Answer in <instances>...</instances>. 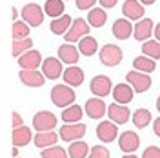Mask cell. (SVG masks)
Returning <instances> with one entry per match:
<instances>
[{"label":"cell","mask_w":160,"mask_h":158,"mask_svg":"<svg viewBox=\"0 0 160 158\" xmlns=\"http://www.w3.org/2000/svg\"><path fill=\"white\" fill-rule=\"evenodd\" d=\"M142 53H144V57H149L153 60L160 58V42L158 40H146L142 44Z\"/></svg>","instance_id":"cell-31"},{"label":"cell","mask_w":160,"mask_h":158,"mask_svg":"<svg viewBox=\"0 0 160 158\" xmlns=\"http://www.w3.org/2000/svg\"><path fill=\"white\" fill-rule=\"evenodd\" d=\"M118 124H115L113 120H106V122H100L98 127H97V136L100 138V142H106L109 144L118 136Z\"/></svg>","instance_id":"cell-9"},{"label":"cell","mask_w":160,"mask_h":158,"mask_svg":"<svg viewBox=\"0 0 160 158\" xmlns=\"http://www.w3.org/2000/svg\"><path fill=\"white\" fill-rule=\"evenodd\" d=\"M78 57H80V51L73 46V44H64L58 47V58L69 66H75L78 62Z\"/></svg>","instance_id":"cell-20"},{"label":"cell","mask_w":160,"mask_h":158,"mask_svg":"<svg viewBox=\"0 0 160 158\" xmlns=\"http://www.w3.org/2000/svg\"><path fill=\"white\" fill-rule=\"evenodd\" d=\"M33 127L37 131H51L53 127H57V116L51 111H38L33 116Z\"/></svg>","instance_id":"cell-6"},{"label":"cell","mask_w":160,"mask_h":158,"mask_svg":"<svg viewBox=\"0 0 160 158\" xmlns=\"http://www.w3.org/2000/svg\"><path fill=\"white\" fill-rule=\"evenodd\" d=\"M80 118H82V107L77 106V104H71L69 107H66L64 113H62V120L66 124H77V122H80Z\"/></svg>","instance_id":"cell-28"},{"label":"cell","mask_w":160,"mask_h":158,"mask_svg":"<svg viewBox=\"0 0 160 158\" xmlns=\"http://www.w3.org/2000/svg\"><path fill=\"white\" fill-rule=\"evenodd\" d=\"M17 17H18V13H17V9L13 7V9H11V18H17Z\"/></svg>","instance_id":"cell-44"},{"label":"cell","mask_w":160,"mask_h":158,"mask_svg":"<svg viewBox=\"0 0 160 158\" xmlns=\"http://www.w3.org/2000/svg\"><path fill=\"white\" fill-rule=\"evenodd\" d=\"M77 2V7L82 11H86V9H93V6H95V2L97 0H75Z\"/></svg>","instance_id":"cell-38"},{"label":"cell","mask_w":160,"mask_h":158,"mask_svg":"<svg viewBox=\"0 0 160 158\" xmlns=\"http://www.w3.org/2000/svg\"><path fill=\"white\" fill-rule=\"evenodd\" d=\"M40 64H42V57H40L38 51H35V49L26 51L24 55L18 57V66L22 69H37Z\"/></svg>","instance_id":"cell-14"},{"label":"cell","mask_w":160,"mask_h":158,"mask_svg":"<svg viewBox=\"0 0 160 158\" xmlns=\"http://www.w3.org/2000/svg\"><path fill=\"white\" fill-rule=\"evenodd\" d=\"M44 13L46 11H42V7H40L38 4H26L24 7H22V18H24V22H28L31 27H38V26H42V22H44Z\"/></svg>","instance_id":"cell-2"},{"label":"cell","mask_w":160,"mask_h":158,"mask_svg":"<svg viewBox=\"0 0 160 158\" xmlns=\"http://www.w3.org/2000/svg\"><path fill=\"white\" fill-rule=\"evenodd\" d=\"M91 87V93L95 95V96H100V98H104V96H108L111 93V87H113V84H111V80L108 77H104V75H98V77H95V78L91 80L89 84Z\"/></svg>","instance_id":"cell-10"},{"label":"cell","mask_w":160,"mask_h":158,"mask_svg":"<svg viewBox=\"0 0 160 158\" xmlns=\"http://www.w3.org/2000/svg\"><path fill=\"white\" fill-rule=\"evenodd\" d=\"M75 98H77L75 91L68 86H64V84H57L51 89V102L57 107H69L71 102H75Z\"/></svg>","instance_id":"cell-1"},{"label":"cell","mask_w":160,"mask_h":158,"mask_svg":"<svg viewBox=\"0 0 160 158\" xmlns=\"http://www.w3.org/2000/svg\"><path fill=\"white\" fill-rule=\"evenodd\" d=\"M42 73L46 75V78L57 80L60 75H64V71H62V60L55 58V57H48L42 62Z\"/></svg>","instance_id":"cell-11"},{"label":"cell","mask_w":160,"mask_h":158,"mask_svg":"<svg viewBox=\"0 0 160 158\" xmlns=\"http://www.w3.org/2000/svg\"><path fill=\"white\" fill-rule=\"evenodd\" d=\"M126 80L131 84V87L137 93H144L151 87V77L148 73H140V71H131L126 75Z\"/></svg>","instance_id":"cell-7"},{"label":"cell","mask_w":160,"mask_h":158,"mask_svg":"<svg viewBox=\"0 0 160 158\" xmlns=\"http://www.w3.org/2000/svg\"><path fill=\"white\" fill-rule=\"evenodd\" d=\"M118 146L124 153H133L140 146V138L135 131H124L118 136Z\"/></svg>","instance_id":"cell-12"},{"label":"cell","mask_w":160,"mask_h":158,"mask_svg":"<svg viewBox=\"0 0 160 158\" xmlns=\"http://www.w3.org/2000/svg\"><path fill=\"white\" fill-rule=\"evenodd\" d=\"M122 158H137V156H135V155H129V153H128V155H124Z\"/></svg>","instance_id":"cell-46"},{"label":"cell","mask_w":160,"mask_h":158,"mask_svg":"<svg viewBox=\"0 0 160 158\" xmlns=\"http://www.w3.org/2000/svg\"><path fill=\"white\" fill-rule=\"evenodd\" d=\"M106 20H108V13L102 9V7H93V9H89V15H88L89 26H93V27H102L106 24Z\"/></svg>","instance_id":"cell-26"},{"label":"cell","mask_w":160,"mask_h":158,"mask_svg":"<svg viewBox=\"0 0 160 158\" xmlns=\"http://www.w3.org/2000/svg\"><path fill=\"white\" fill-rule=\"evenodd\" d=\"M100 62L108 67H115L122 62V49L115 44H106L102 49H100Z\"/></svg>","instance_id":"cell-4"},{"label":"cell","mask_w":160,"mask_h":158,"mask_svg":"<svg viewBox=\"0 0 160 158\" xmlns=\"http://www.w3.org/2000/svg\"><path fill=\"white\" fill-rule=\"evenodd\" d=\"M149 122H151V113L148 109H137L133 113V124H135V127L144 129Z\"/></svg>","instance_id":"cell-32"},{"label":"cell","mask_w":160,"mask_h":158,"mask_svg":"<svg viewBox=\"0 0 160 158\" xmlns=\"http://www.w3.org/2000/svg\"><path fill=\"white\" fill-rule=\"evenodd\" d=\"M11 124H13V129L22 126V116H20L18 113H13V115H11Z\"/></svg>","instance_id":"cell-39"},{"label":"cell","mask_w":160,"mask_h":158,"mask_svg":"<svg viewBox=\"0 0 160 158\" xmlns=\"http://www.w3.org/2000/svg\"><path fill=\"white\" fill-rule=\"evenodd\" d=\"M153 131H155V135L160 138V116L155 120V124H153Z\"/></svg>","instance_id":"cell-41"},{"label":"cell","mask_w":160,"mask_h":158,"mask_svg":"<svg viewBox=\"0 0 160 158\" xmlns=\"http://www.w3.org/2000/svg\"><path fill=\"white\" fill-rule=\"evenodd\" d=\"M20 82L28 87H42L46 84V75L37 69H22L18 73Z\"/></svg>","instance_id":"cell-8"},{"label":"cell","mask_w":160,"mask_h":158,"mask_svg":"<svg viewBox=\"0 0 160 158\" xmlns=\"http://www.w3.org/2000/svg\"><path fill=\"white\" fill-rule=\"evenodd\" d=\"M153 33H155V37H157V40L160 42V22L157 24V27H155V31H153Z\"/></svg>","instance_id":"cell-42"},{"label":"cell","mask_w":160,"mask_h":158,"mask_svg":"<svg viewBox=\"0 0 160 158\" xmlns=\"http://www.w3.org/2000/svg\"><path fill=\"white\" fill-rule=\"evenodd\" d=\"M140 4H144V6H151V4H155L157 0H138Z\"/></svg>","instance_id":"cell-43"},{"label":"cell","mask_w":160,"mask_h":158,"mask_svg":"<svg viewBox=\"0 0 160 158\" xmlns=\"http://www.w3.org/2000/svg\"><path fill=\"white\" fill-rule=\"evenodd\" d=\"M86 124H66V126H62L60 127V138L64 140V142H77L80 140L84 135H86Z\"/></svg>","instance_id":"cell-5"},{"label":"cell","mask_w":160,"mask_h":158,"mask_svg":"<svg viewBox=\"0 0 160 158\" xmlns=\"http://www.w3.org/2000/svg\"><path fill=\"white\" fill-rule=\"evenodd\" d=\"M122 15L129 20H140L144 15V4L138 0H126L122 6Z\"/></svg>","instance_id":"cell-15"},{"label":"cell","mask_w":160,"mask_h":158,"mask_svg":"<svg viewBox=\"0 0 160 158\" xmlns=\"http://www.w3.org/2000/svg\"><path fill=\"white\" fill-rule=\"evenodd\" d=\"M88 158H109V151L104 147V146H95L89 151V156Z\"/></svg>","instance_id":"cell-36"},{"label":"cell","mask_w":160,"mask_h":158,"mask_svg":"<svg viewBox=\"0 0 160 158\" xmlns=\"http://www.w3.org/2000/svg\"><path fill=\"white\" fill-rule=\"evenodd\" d=\"M62 77H64V80H66L68 86L77 87V86H80V84L84 82V71L80 69V67H77V66H69L68 69L64 71Z\"/></svg>","instance_id":"cell-21"},{"label":"cell","mask_w":160,"mask_h":158,"mask_svg":"<svg viewBox=\"0 0 160 158\" xmlns=\"http://www.w3.org/2000/svg\"><path fill=\"white\" fill-rule=\"evenodd\" d=\"M17 155H18V149H17V146L13 147V158H17Z\"/></svg>","instance_id":"cell-45"},{"label":"cell","mask_w":160,"mask_h":158,"mask_svg":"<svg viewBox=\"0 0 160 158\" xmlns=\"http://www.w3.org/2000/svg\"><path fill=\"white\" fill-rule=\"evenodd\" d=\"M42 158H68V155L60 146H51L42 151Z\"/></svg>","instance_id":"cell-35"},{"label":"cell","mask_w":160,"mask_h":158,"mask_svg":"<svg viewBox=\"0 0 160 158\" xmlns=\"http://www.w3.org/2000/svg\"><path fill=\"white\" fill-rule=\"evenodd\" d=\"M142 158H160V147L149 146L148 149H144V155H142Z\"/></svg>","instance_id":"cell-37"},{"label":"cell","mask_w":160,"mask_h":158,"mask_svg":"<svg viewBox=\"0 0 160 158\" xmlns=\"http://www.w3.org/2000/svg\"><path fill=\"white\" fill-rule=\"evenodd\" d=\"M133 31H135V27L131 26L129 18H126V17L115 20V24H113V35H115V38H118V40L129 38Z\"/></svg>","instance_id":"cell-18"},{"label":"cell","mask_w":160,"mask_h":158,"mask_svg":"<svg viewBox=\"0 0 160 158\" xmlns=\"http://www.w3.org/2000/svg\"><path fill=\"white\" fill-rule=\"evenodd\" d=\"M108 116H109L115 124H126V122L129 120L131 113L124 104H111L109 107H108Z\"/></svg>","instance_id":"cell-16"},{"label":"cell","mask_w":160,"mask_h":158,"mask_svg":"<svg viewBox=\"0 0 160 158\" xmlns=\"http://www.w3.org/2000/svg\"><path fill=\"white\" fill-rule=\"evenodd\" d=\"M31 138H33V135H31V129L29 127L20 126V127L13 129V146H17V147L28 146Z\"/></svg>","instance_id":"cell-23"},{"label":"cell","mask_w":160,"mask_h":158,"mask_svg":"<svg viewBox=\"0 0 160 158\" xmlns=\"http://www.w3.org/2000/svg\"><path fill=\"white\" fill-rule=\"evenodd\" d=\"M106 111H108V107H106V104L102 102L100 96L89 98L88 102H86V115H88L89 118H93V120L102 118V116L106 115Z\"/></svg>","instance_id":"cell-13"},{"label":"cell","mask_w":160,"mask_h":158,"mask_svg":"<svg viewBox=\"0 0 160 158\" xmlns=\"http://www.w3.org/2000/svg\"><path fill=\"white\" fill-rule=\"evenodd\" d=\"M29 24L28 22H15L13 24V29H11V35H13V40H22V38H29Z\"/></svg>","instance_id":"cell-33"},{"label":"cell","mask_w":160,"mask_h":158,"mask_svg":"<svg viewBox=\"0 0 160 158\" xmlns=\"http://www.w3.org/2000/svg\"><path fill=\"white\" fill-rule=\"evenodd\" d=\"M133 67L140 73H153L155 67H157V64H155V60L153 58H144V55L142 57H137V58L133 60Z\"/></svg>","instance_id":"cell-30"},{"label":"cell","mask_w":160,"mask_h":158,"mask_svg":"<svg viewBox=\"0 0 160 158\" xmlns=\"http://www.w3.org/2000/svg\"><path fill=\"white\" fill-rule=\"evenodd\" d=\"M98 2H100V6H102L104 9H109V7H115V6H117L118 0H98Z\"/></svg>","instance_id":"cell-40"},{"label":"cell","mask_w":160,"mask_h":158,"mask_svg":"<svg viewBox=\"0 0 160 158\" xmlns=\"http://www.w3.org/2000/svg\"><path fill=\"white\" fill-rule=\"evenodd\" d=\"M131 84H117L115 86V91H113V98L117 104H124L128 106L131 100H133V91L135 89L129 87Z\"/></svg>","instance_id":"cell-19"},{"label":"cell","mask_w":160,"mask_h":158,"mask_svg":"<svg viewBox=\"0 0 160 158\" xmlns=\"http://www.w3.org/2000/svg\"><path fill=\"white\" fill-rule=\"evenodd\" d=\"M17 158H18V156H17Z\"/></svg>","instance_id":"cell-48"},{"label":"cell","mask_w":160,"mask_h":158,"mask_svg":"<svg viewBox=\"0 0 160 158\" xmlns=\"http://www.w3.org/2000/svg\"><path fill=\"white\" fill-rule=\"evenodd\" d=\"M157 109H158V111H160V96H158V98H157Z\"/></svg>","instance_id":"cell-47"},{"label":"cell","mask_w":160,"mask_h":158,"mask_svg":"<svg viewBox=\"0 0 160 158\" xmlns=\"http://www.w3.org/2000/svg\"><path fill=\"white\" fill-rule=\"evenodd\" d=\"M57 140H58L57 133H53V131H40L38 135L33 138V142H35V146H37V147L46 149V147L55 146V144H57Z\"/></svg>","instance_id":"cell-22"},{"label":"cell","mask_w":160,"mask_h":158,"mask_svg":"<svg viewBox=\"0 0 160 158\" xmlns=\"http://www.w3.org/2000/svg\"><path fill=\"white\" fill-rule=\"evenodd\" d=\"M88 35H89V22H86L84 18H77L71 24L68 33L64 35V38H66L68 44H73V42H78L84 37H88Z\"/></svg>","instance_id":"cell-3"},{"label":"cell","mask_w":160,"mask_h":158,"mask_svg":"<svg viewBox=\"0 0 160 158\" xmlns=\"http://www.w3.org/2000/svg\"><path fill=\"white\" fill-rule=\"evenodd\" d=\"M44 11H46V15H49L53 18L62 17V13H64V0H46Z\"/></svg>","instance_id":"cell-29"},{"label":"cell","mask_w":160,"mask_h":158,"mask_svg":"<svg viewBox=\"0 0 160 158\" xmlns=\"http://www.w3.org/2000/svg\"><path fill=\"white\" fill-rule=\"evenodd\" d=\"M97 49H98V42H97V38H93L89 35L84 37L78 42V51H80V55H84V57H93L97 53Z\"/></svg>","instance_id":"cell-24"},{"label":"cell","mask_w":160,"mask_h":158,"mask_svg":"<svg viewBox=\"0 0 160 158\" xmlns=\"http://www.w3.org/2000/svg\"><path fill=\"white\" fill-rule=\"evenodd\" d=\"M31 46H33V40H31V38L13 40L11 53H13V57H20V55H24L26 51H29V49H31Z\"/></svg>","instance_id":"cell-34"},{"label":"cell","mask_w":160,"mask_h":158,"mask_svg":"<svg viewBox=\"0 0 160 158\" xmlns=\"http://www.w3.org/2000/svg\"><path fill=\"white\" fill-rule=\"evenodd\" d=\"M69 26H71V17L69 15H62L58 18H53L49 27H51V33H55V35H66Z\"/></svg>","instance_id":"cell-25"},{"label":"cell","mask_w":160,"mask_h":158,"mask_svg":"<svg viewBox=\"0 0 160 158\" xmlns=\"http://www.w3.org/2000/svg\"><path fill=\"white\" fill-rule=\"evenodd\" d=\"M153 20L151 18H140L138 24L135 26V31H133V37L135 40H138V42H144V40H148L153 35Z\"/></svg>","instance_id":"cell-17"},{"label":"cell","mask_w":160,"mask_h":158,"mask_svg":"<svg viewBox=\"0 0 160 158\" xmlns=\"http://www.w3.org/2000/svg\"><path fill=\"white\" fill-rule=\"evenodd\" d=\"M89 146L86 144V142H80V140H77V142H73L69 146V149H68V153H69L71 158H88L89 156Z\"/></svg>","instance_id":"cell-27"}]
</instances>
